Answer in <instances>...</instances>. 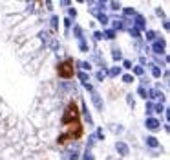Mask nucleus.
Here are the masks:
<instances>
[{
	"label": "nucleus",
	"instance_id": "f257e3e1",
	"mask_svg": "<svg viewBox=\"0 0 170 160\" xmlns=\"http://www.w3.org/2000/svg\"><path fill=\"white\" fill-rule=\"evenodd\" d=\"M75 121H79V109H77L75 103H70V105L66 107L64 114H62V120H60V123L66 127V125L75 123Z\"/></svg>",
	"mask_w": 170,
	"mask_h": 160
},
{
	"label": "nucleus",
	"instance_id": "f03ea898",
	"mask_svg": "<svg viewBox=\"0 0 170 160\" xmlns=\"http://www.w3.org/2000/svg\"><path fill=\"white\" fill-rule=\"evenodd\" d=\"M57 74L62 78V79H70L73 78V59H66L62 63H59L57 66Z\"/></svg>",
	"mask_w": 170,
	"mask_h": 160
},
{
	"label": "nucleus",
	"instance_id": "7ed1b4c3",
	"mask_svg": "<svg viewBox=\"0 0 170 160\" xmlns=\"http://www.w3.org/2000/svg\"><path fill=\"white\" fill-rule=\"evenodd\" d=\"M165 46H167V40L165 39H157V40H154V44H152V50H154V54H163L165 52Z\"/></svg>",
	"mask_w": 170,
	"mask_h": 160
},
{
	"label": "nucleus",
	"instance_id": "20e7f679",
	"mask_svg": "<svg viewBox=\"0 0 170 160\" xmlns=\"http://www.w3.org/2000/svg\"><path fill=\"white\" fill-rule=\"evenodd\" d=\"M115 149H117V153H119L121 157H128V155H130V147H128L124 142H117V144H115Z\"/></svg>",
	"mask_w": 170,
	"mask_h": 160
},
{
	"label": "nucleus",
	"instance_id": "39448f33",
	"mask_svg": "<svg viewBox=\"0 0 170 160\" xmlns=\"http://www.w3.org/2000/svg\"><path fill=\"white\" fill-rule=\"evenodd\" d=\"M92 101H94V105L97 107V111H101V112H102V109H104V101L101 100V94L92 92Z\"/></svg>",
	"mask_w": 170,
	"mask_h": 160
},
{
	"label": "nucleus",
	"instance_id": "423d86ee",
	"mask_svg": "<svg viewBox=\"0 0 170 160\" xmlns=\"http://www.w3.org/2000/svg\"><path fill=\"white\" fill-rule=\"evenodd\" d=\"M148 98H150V100H161V101H165V96H163V92H161L159 88H150V90H148Z\"/></svg>",
	"mask_w": 170,
	"mask_h": 160
},
{
	"label": "nucleus",
	"instance_id": "0eeeda50",
	"mask_svg": "<svg viewBox=\"0 0 170 160\" xmlns=\"http://www.w3.org/2000/svg\"><path fill=\"white\" fill-rule=\"evenodd\" d=\"M145 125H146V129H150V131H157L161 123H159V120H155V118H146Z\"/></svg>",
	"mask_w": 170,
	"mask_h": 160
},
{
	"label": "nucleus",
	"instance_id": "6e6552de",
	"mask_svg": "<svg viewBox=\"0 0 170 160\" xmlns=\"http://www.w3.org/2000/svg\"><path fill=\"white\" fill-rule=\"evenodd\" d=\"M146 28V22L143 15H135V30H145Z\"/></svg>",
	"mask_w": 170,
	"mask_h": 160
},
{
	"label": "nucleus",
	"instance_id": "1a4fd4ad",
	"mask_svg": "<svg viewBox=\"0 0 170 160\" xmlns=\"http://www.w3.org/2000/svg\"><path fill=\"white\" fill-rule=\"evenodd\" d=\"M112 26H113V31L115 30H124L126 28V24H124V20H112Z\"/></svg>",
	"mask_w": 170,
	"mask_h": 160
},
{
	"label": "nucleus",
	"instance_id": "9d476101",
	"mask_svg": "<svg viewBox=\"0 0 170 160\" xmlns=\"http://www.w3.org/2000/svg\"><path fill=\"white\" fill-rule=\"evenodd\" d=\"M146 145L152 147V149H155V147H159V142H157L155 136H148V138H146Z\"/></svg>",
	"mask_w": 170,
	"mask_h": 160
},
{
	"label": "nucleus",
	"instance_id": "9b49d317",
	"mask_svg": "<svg viewBox=\"0 0 170 160\" xmlns=\"http://www.w3.org/2000/svg\"><path fill=\"white\" fill-rule=\"evenodd\" d=\"M82 114H84V118L88 120V125H94V120H92V116H90V112H88V109H86V103H82Z\"/></svg>",
	"mask_w": 170,
	"mask_h": 160
},
{
	"label": "nucleus",
	"instance_id": "f8f14e48",
	"mask_svg": "<svg viewBox=\"0 0 170 160\" xmlns=\"http://www.w3.org/2000/svg\"><path fill=\"white\" fill-rule=\"evenodd\" d=\"M110 78H117V76H121V66H113L110 68V72H106Z\"/></svg>",
	"mask_w": 170,
	"mask_h": 160
},
{
	"label": "nucleus",
	"instance_id": "ddd939ff",
	"mask_svg": "<svg viewBox=\"0 0 170 160\" xmlns=\"http://www.w3.org/2000/svg\"><path fill=\"white\" fill-rule=\"evenodd\" d=\"M79 50H81L82 54H88V52H90V46H88V42H86L84 39L79 42Z\"/></svg>",
	"mask_w": 170,
	"mask_h": 160
},
{
	"label": "nucleus",
	"instance_id": "4468645a",
	"mask_svg": "<svg viewBox=\"0 0 170 160\" xmlns=\"http://www.w3.org/2000/svg\"><path fill=\"white\" fill-rule=\"evenodd\" d=\"M112 57H113V61H123V54H121L119 48H113L112 50Z\"/></svg>",
	"mask_w": 170,
	"mask_h": 160
},
{
	"label": "nucleus",
	"instance_id": "2eb2a0df",
	"mask_svg": "<svg viewBox=\"0 0 170 160\" xmlns=\"http://www.w3.org/2000/svg\"><path fill=\"white\" fill-rule=\"evenodd\" d=\"M150 66H152V76L154 78H161V68L157 64H150Z\"/></svg>",
	"mask_w": 170,
	"mask_h": 160
},
{
	"label": "nucleus",
	"instance_id": "dca6fc26",
	"mask_svg": "<svg viewBox=\"0 0 170 160\" xmlns=\"http://www.w3.org/2000/svg\"><path fill=\"white\" fill-rule=\"evenodd\" d=\"M73 35H75L79 40H82V28H81V26H73Z\"/></svg>",
	"mask_w": 170,
	"mask_h": 160
},
{
	"label": "nucleus",
	"instance_id": "f3484780",
	"mask_svg": "<svg viewBox=\"0 0 170 160\" xmlns=\"http://www.w3.org/2000/svg\"><path fill=\"white\" fill-rule=\"evenodd\" d=\"M97 17H99V22H101V24H102V26H106V24H108V22H110V20H108V17H106V15H104V13H99V15H97Z\"/></svg>",
	"mask_w": 170,
	"mask_h": 160
},
{
	"label": "nucleus",
	"instance_id": "a211bd4d",
	"mask_svg": "<svg viewBox=\"0 0 170 160\" xmlns=\"http://www.w3.org/2000/svg\"><path fill=\"white\" fill-rule=\"evenodd\" d=\"M102 37H106V39H115V31H113V30H106V31H104V33H102Z\"/></svg>",
	"mask_w": 170,
	"mask_h": 160
},
{
	"label": "nucleus",
	"instance_id": "6ab92c4d",
	"mask_svg": "<svg viewBox=\"0 0 170 160\" xmlns=\"http://www.w3.org/2000/svg\"><path fill=\"white\" fill-rule=\"evenodd\" d=\"M48 48H51V50H59V40L51 39L50 42H48Z\"/></svg>",
	"mask_w": 170,
	"mask_h": 160
},
{
	"label": "nucleus",
	"instance_id": "aec40b11",
	"mask_svg": "<svg viewBox=\"0 0 170 160\" xmlns=\"http://www.w3.org/2000/svg\"><path fill=\"white\" fill-rule=\"evenodd\" d=\"M57 28H59V17H57V15H53V17H51V30L55 31Z\"/></svg>",
	"mask_w": 170,
	"mask_h": 160
},
{
	"label": "nucleus",
	"instance_id": "412c9836",
	"mask_svg": "<svg viewBox=\"0 0 170 160\" xmlns=\"http://www.w3.org/2000/svg\"><path fill=\"white\" fill-rule=\"evenodd\" d=\"M137 92H139V96H141V98H145V100L148 98V90H146L145 87H139V90H137Z\"/></svg>",
	"mask_w": 170,
	"mask_h": 160
},
{
	"label": "nucleus",
	"instance_id": "4be33fe9",
	"mask_svg": "<svg viewBox=\"0 0 170 160\" xmlns=\"http://www.w3.org/2000/svg\"><path fill=\"white\" fill-rule=\"evenodd\" d=\"M79 66H81L82 70H88V72H90V68H92V64H90V63H86V61H81V63H79Z\"/></svg>",
	"mask_w": 170,
	"mask_h": 160
},
{
	"label": "nucleus",
	"instance_id": "5701e85b",
	"mask_svg": "<svg viewBox=\"0 0 170 160\" xmlns=\"http://www.w3.org/2000/svg\"><path fill=\"white\" fill-rule=\"evenodd\" d=\"M133 74L135 76H143L145 74V68L143 66H133Z\"/></svg>",
	"mask_w": 170,
	"mask_h": 160
},
{
	"label": "nucleus",
	"instance_id": "b1692460",
	"mask_svg": "<svg viewBox=\"0 0 170 160\" xmlns=\"http://www.w3.org/2000/svg\"><path fill=\"white\" fill-rule=\"evenodd\" d=\"M165 111V107H163V103H157V105H154V112H157V114H161Z\"/></svg>",
	"mask_w": 170,
	"mask_h": 160
},
{
	"label": "nucleus",
	"instance_id": "393cba45",
	"mask_svg": "<svg viewBox=\"0 0 170 160\" xmlns=\"http://www.w3.org/2000/svg\"><path fill=\"white\" fill-rule=\"evenodd\" d=\"M77 76H79V79L82 81V83H88V74L86 72H79Z\"/></svg>",
	"mask_w": 170,
	"mask_h": 160
},
{
	"label": "nucleus",
	"instance_id": "a878e982",
	"mask_svg": "<svg viewBox=\"0 0 170 160\" xmlns=\"http://www.w3.org/2000/svg\"><path fill=\"white\" fill-rule=\"evenodd\" d=\"M155 37H157V35H155V31H152V30L146 31V40H155Z\"/></svg>",
	"mask_w": 170,
	"mask_h": 160
},
{
	"label": "nucleus",
	"instance_id": "bb28decb",
	"mask_svg": "<svg viewBox=\"0 0 170 160\" xmlns=\"http://www.w3.org/2000/svg\"><path fill=\"white\" fill-rule=\"evenodd\" d=\"M130 35H132L133 39H139V37H141V33H139V30H135V28H130Z\"/></svg>",
	"mask_w": 170,
	"mask_h": 160
},
{
	"label": "nucleus",
	"instance_id": "cd10ccee",
	"mask_svg": "<svg viewBox=\"0 0 170 160\" xmlns=\"http://www.w3.org/2000/svg\"><path fill=\"white\" fill-rule=\"evenodd\" d=\"M94 144H95V136H90V138H88V144H86V151H90V147H92Z\"/></svg>",
	"mask_w": 170,
	"mask_h": 160
},
{
	"label": "nucleus",
	"instance_id": "c85d7f7f",
	"mask_svg": "<svg viewBox=\"0 0 170 160\" xmlns=\"http://www.w3.org/2000/svg\"><path fill=\"white\" fill-rule=\"evenodd\" d=\"M104 78H106V70H99V72H97V79L102 81Z\"/></svg>",
	"mask_w": 170,
	"mask_h": 160
},
{
	"label": "nucleus",
	"instance_id": "c756f323",
	"mask_svg": "<svg viewBox=\"0 0 170 160\" xmlns=\"http://www.w3.org/2000/svg\"><path fill=\"white\" fill-rule=\"evenodd\" d=\"M132 81H133V76H130V74L123 76V83H132Z\"/></svg>",
	"mask_w": 170,
	"mask_h": 160
},
{
	"label": "nucleus",
	"instance_id": "7c9ffc66",
	"mask_svg": "<svg viewBox=\"0 0 170 160\" xmlns=\"http://www.w3.org/2000/svg\"><path fill=\"white\" fill-rule=\"evenodd\" d=\"M124 15H126V17L135 15V9H133V7H124Z\"/></svg>",
	"mask_w": 170,
	"mask_h": 160
},
{
	"label": "nucleus",
	"instance_id": "2f4dec72",
	"mask_svg": "<svg viewBox=\"0 0 170 160\" xmlns=\"http://www.w3.org/2000/svg\"><path fill=\"white\" fill-rule=\"evenodd\" d=\"M95 138H99V140H104V131H102V129H97V134H95Z\"/></svg>",
	"mask_w": 170,
	"mask_h": 160
},
{
	"label": "nucleus",
	"instance_id": "473e14b6",
	"mask_svg": "<svg viewBox=\"0 0 170 160\" xmlns=\"http://www.w3.org/2000/svg\"><path fill=\"white\" fill-rule=\"evenodd\" d=\"M123 66H124V68H126V70H132V61L124 59V61H123Z\"/></svg>",
	"mask_w": 170,
	"mask_h": 160
},
{
	"label": "nucleus",
	"instance_id": "72a5a7b5",
	"mask_svg": "<svg viewBox=\"0 0 170 160\" xmlns=\"http://www.w3.org/2000/svg\"><path fill=\"white\" fill-rule=\"evenodd\" d=\"M112 131L115 134H119V133H123V127H121V125H112Z\"/></svg>",
	"mask_w": 170,
	"mask_h": 160
},
{
	"label": "nucleus",
	"instance_id": "f704fd0d",
	"mask_svg": "<svg viewBox=\"0 0 170 160\" xmlns=\"http://www.w3.org/2000/svg\"><path fill=\"white\" fill-rule=\"evenodd\" d=\"M110 9H113V11L121 9V4H119V2H112V4H110Z\"/></svg>",
	"mask_w": 170,
	"mask_h": 160
},
{
	"label": "nucleus",
	"instance_id": "c9c22d12",
	"mask_svg": "<svg viewBox=\"0 0 170 160\" xmlns=\"http://www.w3.org/2000/svg\"><path fill=\"white\" fill-rule=\"evenodd\" d=\"M152 112H154V103L148 101V103H146V114H152Z\"/></svg>",
	"mask_w": 170,
	"mask_h": 160
},
{
	"label": "nucleus",
	"instance_id": "e433bc0d",
	"mask_svg": "<svg viewBox=\"0 0 170 160\" xmlns=\"http://www.w3.org/2000/svg\"><path fill=\"white\" fill-rule=\"evenodd\" d=\"M82 160H94V155H92L90 151H86V153H84V157H82Z\"/></svg>",
	"mask_w": 170,
	"mask_h": 160
},
{
	"label": "nucleus",
	"instance_id": "4c0bfd02",
	"mask_svg": "<svg viewBox=\"0 0 170 160\" xmlns=\"http://www.w3.org/2000/svg\"><path fill=\"white\" fill-rule=\"evenodd\" d=\"M94 39L95 40H101V39H102V31H95V33H94Z\"/></svg>",
	"mask_w": 170,
	"mask_h": 160
},
{
	"label": "nucleus",
	"instance_id": "58836bf2",
	"mask_svg": "<svg viewBox=\"0 0 170 160\" xmlns=\"http://www.w3.org/2000/svg\"><path fill=\"white\" fill-rule=\"evenodd\" d=\"M70 160H79V153H77V151L70 153Z\"/></svg>",
	"mask_w": 170,
	"mask_h": 160
},
{
	"label": "nucleus",
	"instance_id": "ea45409f",
	"mask_svg": "<svg viewBox=\"0 0 170 160\" xmlns=\"http://www.w3.org/2000/svg\"><path fill=\"white\" fill-rule=\"evenodd\" d=\"M126 101H128V105H132V107H133V98H132V94H128V96H126Z\"/></svg>",
	"mask_w": 170,
	"mask_h": 160
},
{
	"label": "nucleus",
	"instance_id": "a19ab883",
	"mask_svg": "<svg viewBox=\"0 0 170 160\" xmlns=\"http://www.w3.org/2000/svg\"><path fill=\"white\" fill-rule=\"evenodd\" d=\"M84 88H86V90H90V92H94V87H92L90 83H84Z\"/></svg>",
	"mask_w": 170,
	"mask_h": 160
},
{
	"label": "nucleus",
	"instance_id": "79ce46f5",
	"mask_svg": "<svg viewBox=\"0 0 170 160\" xmlns=\"http://www.w3.org/2000/svg\"><path fill=\"white\" fill-rule=\"evenodd\" d=\"M64 26H66V28H70V26H72V20H70V19H64Z\"/></svg>",
	"mask_w": 170,
	"mask_h": 160
},
{
	"label": "nucleus",
	"instance_id": "37998d69",
	"mask_svg": "<svg viewBox=\"0 0 170 160\" xmlns=\"http://www.w3.org/2000/svg\"><path fill=\"white\" fill-rule=\"evenodd\" d=\"M70 17H73V19L77 17V11H75V9H70Z\"/></svg>",
	"mask_w": 170,
	"mask_h": 160
},
{
	"label": "nucleus",
	"instance_id": "c03bdc74",
	"mask_svg": "<svg viewBox=\"0 0 170 160\" xmlns=\"http://www.w3.org/2000/svg\"><path fill=\"white\" fill-rule=\"evenodd\" d=\"M46 9H53V4L51 2H46Z\"/></svg>",
	"mask_w": 170,
	"mask_h": 160
},
{
	"label": "nucleus",
	"instance_id": "a18cd8bd",
	"mask_svg": "<svg viewBox=\"0 0 170 160\" xmlns=\"http://www.w3.org/2000/svg\"><path fill=\"white\" fill-rule=\"evenodd\" d=\"M108 160H115V158H113V157H110V158H108Z\"/></svg>",
	"mask_w": 170,
	"mask_h": 160
}]
</instances>
